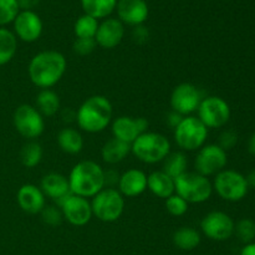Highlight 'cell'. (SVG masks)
I'll return each instance as SVG.
<instances>
[{"mask_svg": "<svg viewBox=\"0 0 255 255\" xmlns=\"http://www.w3.org/2000/svg\"><path fill=\"white\" fill-rule=\"evenodd\" d=\"M67 61L61 52L45 50L37 52L30 60L27 75L32 84L41 90H47L59 84L66 72Z\"/></svg>", "mask_w": 255, "mask_h": 255, "instance_id": "6da1fadb", "label": "cell"}, {"mask_svg": "<svg viewBox=\"0 0 255 255\" xmlns=\"http://www.w3.org/2000/svg\"><path fill=\"white\" fill-rule=\"evenodd\" d=\"M112 104L104 95L90 96L80 105L76 111L77 126L87 133L105 131L112 122Z\"/></svg>", "mask_w": 255, "mask_h": 255, "instance_id": "7a4b0ae2", "label": "cell"}, {"mask_svg": "<svg viewBox=\"0 0 255 255\" xmlns=\"http://www.w3.org/2000/svg\"><path fill=\"white\" fill-rule=\"evenodd\" d=\"M67 179L72 194L92 198L105 188V169L97 162L86 159L72 167Z\"/></svg>", "mask_w": 255, "mask_h": 255, "instance_id": "3957f363", "label": "cell"}, {"mask_svg": "<svg viewBox=\"0 0 255 255\" xmlns=\"http://www.w3.org/2000/svg\"><path fill=\"white\" fill-rule=\"evenodd\" d=\"M171 152V142L164 134L158 132H144L139 134L131 144V153L138 161L147 164L163 162Z\"/></svg>", "mask_w": 255, "mask_h": 255, "instance_id": "277c9868", "label": "cell"}, {"mask_svg": "<svg viewBox=\"0 0 255 255\" xmlns=\"http://www.w3.org/2000/svg\"><path fill=\"white\" fill-rule=\"evenodd\" d=\"M174 193L183 198L187 203H204L213 193V184L208 177L194 172L183 173L174 179Z\"/></svg>", "mask_w": 255, "mask_h": 255, "instance_id": "5b68a950", "label": "cell"}, {"mask_svg": "<svg viewBox=\"0 0 255 255\" xmlns=\"http://www.w3.org/2000/svg\"><path fill=\"white\" fill-rule=\"evenodd\" d=\"M92 214L99 221L114 223L121 218L125 211V197L116 188L105 187L101 192L92 197Z\"/></svg>", "mask_w": 255, "mask_h": 255, "instance_id": "8992f818", "label": "cell"}, {"mask_svg": "<svg viewBox=\"0 0 255 255\" xmlns=\"http://www.w3.org/2000/svg\"><path fill=\"white\" fill-rule=\"evenodd\" d=\"M208 128L197 116H186L174 128V141L182 151H197L206 144Z\"/></svg>", "mask_w": 255, "mask_h": 255, "instance_id": "52a82bcc", "label": "cell"}, {"mask_svg": "<svg viewBox=\"0 0 255 255\" xmlns=\"http://www.w3.org/2000/svg\"><path fill=\"white\" fill-rule=\"evenodd\" d=\"M213 191L217 192L223 201L239 202L248 194L249 186L246 176L234 169H223L216 174L213 181Z\"/></svg>", "mask_w": 255, "mask_h": 255, "instance_id": "ba28073f", "label": "cell"}, {"mask_svg": "<svg viewBox=\"0 0 255 255\" xmlns=\"http://www.w3.org/2000/svg\"><path fill=\"white\" fill-rule=\"evenodd\" d=\"M12 124L15 129L24 138L34 141L39 138L45 129V119L35 106L31 105H20L14 112Z\"/></svg>", "mask_w": 255, "mask_h": 255, "instance_id": "9c48e42d", "label": "cell"}, {"mask_svg": "<svg viewBox=\"0 0 255 255\" xmlns=\"http://www.w3.org/2000/svg\"><path fill=\"white\" fill-rule=\"evenodd\" d=\"M198 119L207 128H221L231 120V107L228 102L219 96L203 97L198 110Z\"/></svg>", "mask_w": 255, "mask_h": 255, "instance_id": "30bf717a", "label": "cell"}, {"mask_svg": "<svg viewBox=\"0 0 255 255\" xmlns=\"http://www.w3.org/2000/svg\"><path fill=\"white\" fill-rule=\"evenodd\" d=\"M228 163L227 152L217 143L204 144L198 149L196 159H194V168L197 173L204 177L216 176L219 172L226 169Z\"/></svg>", "mask_w": 255, "mask_h": 255, "instance_id": "8fae6325", "label": "cell"}, {"mask_svg": "<svg viewBox=\"0 0 255 255\" xmlns=\"http://www.w3.org/2000/svg\"><path fill=\"white\" fill-rule=\"evenodd\" d=\"M202 100H203V96L196 85L183 82V84L177 85L173 89L169 104H171L172 111L186 117L192 116V114L197 112Z\"/></svg>", "mask_w": 255, "mask_h": 255, "instance_id": "7c38bea8", "label": "cell"}, {"mask_svg": "<svg viewBox=\"0 0 255 255\" xmlns=\"http://www.w3.org/2000/svg\"><path fill=\"white\" fill-rule=\"evenodd\" d=\"M234 221L229 214L222 211L209 212L201 222V229L211 241L224 242L234 234Z\"/></svg>", "mask_w": 255, "mask_h": 255, "instance_id": "4fadbf2b", "label": "cell"}, {"mask_svg": "<svg viewBox=\"0 0 255 255\" xmlns=\"http://www.w3.org/2000/svg\"><path fill=\"white\" fill-rule=\"evenodd\" d=\"M65 221L74 227H84L92 218L91 202L84 197L70 194L59 204Z\"/></svg>", "mask_w": 255, "mask_h": 255, "instance_id": "5bb4252c", "label": "cell"}, {"mask_svg": "<svg viewBox=\"0 0 255 255\" xmlns=\"http://www.w3.org/2000/svg\"><path fill=\"white\" fill-rule=\"evenodd\" d=\"M12 26L16 39L24 42L37 41L44 29L41 17L32 10H20L12 21Z\"/></svg>", "mask_w": 255, "mask_h": 255, "instance_id": "9a60e30c", "label": "cell"}, {"mask_svg": "<svg viewBox=\"0 0 255 255\" xmlns=\"http://www.w3.org/2000/svg\"><path fill=\"white\" fill-rule=\"evenodd\" d=\"M148 129V121L144 117L120 116L111 122V131L114 138L132 144L139 134Z\"/></svg>", "mask_w": 255, "mask_h": 255, "instance_id": "2e32d148", "label": "cell"}, {"mask_svg": "<svg viewBox=\"0 0 255 255\" xmlns=\"http://www.w3.org/2000/svg\"><path fill=\"white\" fill-rule=\"evenodd\" d=\"M125 36V25L115 17H107L97 27L95 41L97 46L111 50L121 44Z\"/></svg>", "mask_w": 255, "mask_h": 255, "instance_id": "e0dca14e", "label": "cell"}, {"mask_svg": "<svg viewBox=\"0 0 255 255\" xmlns=\"http://www.w3.org/2000/svg\"><path fill=\"white\" fill-rule=\"evenodd\" d=\"M116 10L122 24L134 27L143 24L149 12L146 0H119Z\"/></svg>", "mask_w": 255, "mask_h": 255, "instance_id": "ac0fdd59", "label": "cell"}, {"mask_svg": "<svg viewBox=\"0 0 255 255\" xmlns=\"http://www.w3.org/2000/svg\"><path fill=\"white\" fill-rule=\"evenodd\" d=\"M16 202L21 211L27 214H40L46 206V197L35 184H22L16 193Z\"/></svg>", "mask_w": 255, "mask_h": 255, "instance_id": "d6986e66", "label": "cell"}, {"mask_svg": "<svg viewBox=\"0 0 255 255\" xmlns=\"http://www.w3.org/2000/svg\"><path fill=\"white\" fill-rule=\"evenodd\" d=\"M117 187L120 193L126 198L141 196L147 189V174L141 169H127L120 176Z\"/></svg>", "mask_w": 255, "mask_h": 255, "instance_id": "ffe728a7", "label": "cell"}, {"mask_svg": "<svg viewBox=\"0 0 255 255\" xmlns=\"http://www.w3.org/2000/svg\"><path fill=\"white\" fill-rule=\"evenodd\" d=\"M42 193L45 197H49L52 201H55L59 206L66 197H69L71 193L70 191V184L67 177H65L61 173H47L42 177L41 184H40Z\"/></svg>", "mask_w": 255, "mask_h": 255, "instance_id": "44dd1931", "label": "cell"}, {"mask_svg": "<svg viewBox=\"0 0 255 255\" xmlns=\"http://www.w3.org/2000/svg\"><path fill=\"white\" fill-rule=\"evenodd\" d=\"M147 189L153 196L167 199L174 194V179L163 171H154L147 176Z\"/></svg>", "mask_w": 255, "mask_h": 255, "instance_id": "7402d4cb", "label": "cell"}, {"mask_svg": "<svg viewBox=\"0 0 255 255\" xmlns=\"http://www.w3.org/2000/svg\"><path fill=\"white\" fill-rule=\"evenodd\" d=\"M129 153H131V144L114 138V137L105 142L101 149V157L105 163L107 164L120 163L125 158H127Z\"/></svg>", "mask_w": 255, "mask_h": 255, "instance_id": "603a6c76", "label": "cell"}, {"mask_svg": "<svg viewBox=\"0 0 255 255\" xmlns=\"http://www.w3.org/2000/svg\"><path fill=\"white\" fill-rule=\"evenodd\" d=\"M57 144L67 154H77L84 148V137L81 132L72 127H65L57 133Z\"/></svg>", "mask_w": 255, "mask_h": 255, "instance_id": "cb8c5ba5", "label": "cell"}, {"mask_svg": "<svg viewBox=\"0 0 255 255\" xmlns=\"http://www.w3.org/2000/svg\"><path fill=\"white\" fill-rule=\"evenodd\" d=\"M119 0H81L82 10L95 19H107L116 10Z\"/></svg>", "mask_w": 255, "mask_h": 255, "instance_id": "d4e9b609", "label": "cell"}, {"mask_svg": "<svg viewBox=\"0 0 255 255\" xmlns=\"http://www.w3.org/2000/svg\"><path fill=\"white\" fill-rule=\"evenodd\" d=\"M37 111L44 117H52L60 111V97L51 89L41 90L36 96Z\"/></svg>", "mask_w": 255, "mask_h": 255, "instance_id": "484cf974", "label": "cell"}, {"mask_svg": "<svg viewBox=\"0 0 255 255\" xmlns=\"http://www.w3.org/2000/svg\"><path fill=\"white\" fill-rule=\"evenodd\" d=\"M173 244L181 251H193L201 244V234L192 227H182L173 234Z\"/></svg>", "mask_w": 255, "mask_h": 255, "instance_id": "4316f807", "label": "cell"}, {"mask_svg": "<svg viewBox=\"0 0 255 255\" xmlns=\"http://www.w3.org/2000/svg\"><path fill=\"white\" fill-rule=\"evenodd\" d=\"M17 51V39L11 30L0 27V66L9 64Z\"/></svg>", "mask_w": 255, "mask_h": 255, "instance_id": "83f0119b", "label": "cell"}, {"mask_svg": "<svg viewBox=\"0 0 255 255\" xmlns=\"http://www.w3.org/2000/svg\"><path fill=\"white\" fill-rule=\"evenodd\" d=\"M187 166H188V159H187V156L183 151L169 152V154L163 161V169L162 171L173 179H176L177 177L186 173Z\"/></svg>", "mask_w": 255, "mask_h": 255, "instance_id": "f1b7e54d", "label": "cell"}, {"mask_svg": "<svg viewBox=\"0 0 255 255\" xmlns=\"http://www.w3.org/2000/svg\"><path fill=\"white\" fill-rule=\"evenodd\" d=\"M42 156H44V151H42L41 144L35 141H29L25 143L20 151V161L22 166L26 168H35L39 166Z\"/></svg>", "mask_w": 255, "mask_h": 255, "instance_id": "f546056e", "label": "cell"}, {"mask_svg": "<svg viewBox=\"0 0 255 255\" xmlns=\"http://www.w3.org/2000/svg\"><path fill=\"white\" fill-rule=\"evenodd\" d=\"M99 20L90 15H81L75 21L74 32L76 39H95L97 27H99Z\"/></svg>", "mask_w": 255, "mask_h": 255, "instance_id": "4dcf8cb0", "label": "cell"}, {"mask_svg": "<svg viewBox=\"0 0 255 255\" xmlns=\"http://www.w3.org/2000/svg\"><path fill=\"white\" fill-rule=\"evenodd\" d=\"M234 234L242 243H253L255 239V222L249 218L241 219L234 226Z\"/></svg>", "mask_w": 255, "mask_h": 255, "instance_id": "1f68e13d", "label": "cell"}, {"mask_svg": "<svg viewBox=\"0 0 255 255\" xmlns=\"http://www.w3.org/2000/svg\"><path fill=\"white\" fill-rule=\"evenodd\" d=\"M19 11L17 0H0V27L11 24Z\"/></svg>", "mask_w": 255, "mask_h": 255, "instance_id": "d6a6232c", "label": "cell"}, {"mask_svg": "<svg viewBox=\"0 0 255 255\" xmlns=\"http://www.w3.org/2000/svg\"><path fill=\"white\" fill-rule=\"evenodd\" d=\"M189 204L184 201L178 194H172L171 197L166 199V209L171 216L182 217L188 212Z\"/></svg>", "mask_w": 255, "mask_h": 255, "instance_id": "836d02e7", "label": "cell"}, {"mask_svg": "<svg viewBox=\"0 0 255 255\" xmlns=\"http://www.w3.org/2000/svg\"><path fill=\"white\" fill-rule=\"evenodd\" d=\"M41 218L42 222L47 226L56 227L61 224L62 219V212L59 206H45V208L41 211Z\"/></svg>", "mask_w": 255, "mask_h": 255, "instance_id": "e575fe53", "label": "cell"}, {"mask_svg": "<svg viewBox=\"0 0 255 255\" xmlns=\"http://www.w3.org/2000/svg\"><path fill=\"white\" fill-rule=\"evenodd\" d=\"M96 46L95 39H76L72 45V49H74L75 54L80 55V56H87L94 51Z\"/></svg>", "mask_w": 255, "mask_h": 255, "instance_id": "d590c367", "label": "cell"}, {"mask_svg": "<svg viewBox=\"0 0 255 255\" xmlns=\"http://www.w3.org/2000/svg\"><path fill=\"white\" fill-rule=\"evenodd\" d=\"M238 143V134L233 131V129H226L221 133L218 141V146L222 147L224 151H229V149L234 148L236 144Z\"/></svg>", "mask_w": 255, "mask_h": 255, "instance_id": "8d00e7d4", "label": "cell"}, {"mask_svg": "<svg viewBox=\"0 0 255 255\" xmlns=\"http://www.w3.org/2000/svg\"><path fill=\"white\" fill-rule=\"evenodd\" d=\"M120 179V174L116 171H105V187H109V188H115V186H117Z\"/></svg>", "mask_w": 255, "mask_h": 255, "instance_id": "74e56055", "label": "cell"}, {"mask_svg": "<svg viewBox=\"0 0 255 255\" xmlns=\"http://www.w3.org/2000/svg\"><path fill=\"white\" fill-rule=\"evenodd\" d=\"M133 39L136 40L137 42H144L148 40V30L144 26L139 25V26H136L133 30Z\"/></svg>", "mask_w": 255, "mask_h": 255, "instance_id": "f35d334b", "label": "cell"}, {"mask_svg": "<svg viewBox=\"0 0 255 255\" xmlns=\"http://www.w3.org/2000/svg\"><path fill=\"white\" fill-rule=\"evenodd\" d=\"M40 0H17L20 10H32L39 5Z\"/></svg>", "mask_w": 255, "mask_h": 255, "instance_id": "ab89813d", "label": "cell"}, {"mask_svg": "<svg viewBox=\"0 0 255 255\" xmlns=\"http://www.w3.org/2000/svg\"><path fill=\"white\" fill-rule=\"evenodd\" d=\"M182 120H183V116H182V115H179V114H177V112L172 111L171 114H169V116H168L169 126H172L173 128H176V127L178 126L179 124H181Z\"/></svg>", "mask_w": 255, "mask_h": 255, "instance_id": "60d3db41", "label": "cell"}, {"mask_svg": "<svg viewBox=\"0 0 255 255\" xmlns=\"http://www.w3.org/2000/svg\"><path fill=\"white\" fill-rule=\"evenodd\" d=\"M241 255H255V243H249L244 246V248L242 249Z\"/></svg>", "mask_w": 255, "mask_h": 255, "instance_id": "b9f144b4", "label": "cell"}, {"mask_svg": "<svg viewBox=\"0 0 255 255\" xmlns=\"http://www.w3.org/2000/svg\"><path fill=\"white\" fill-rule=\"evenodd\" d=\"M248 152L255 156V132L248 139Z\"/></svg>", "mask_w": 255, "mask_h": 255, "instance_id": "7bdbcfd3", "label": "cell"}, {"mask_svg": "<svg viewBox=\"0 0 255 255\" xmlns=\"http://www.w3.org/2000/svg\"><path fill=\"white\" fill-rule=\"evenodd\" d=\"M246 178H247V183H248L249 188L255 189V169H253V171H252Z\"/></svg>", "mask_w": 255, "mask_h": 255, "instance_id": "ee69618b", "label": "cell"}]
</instances>
